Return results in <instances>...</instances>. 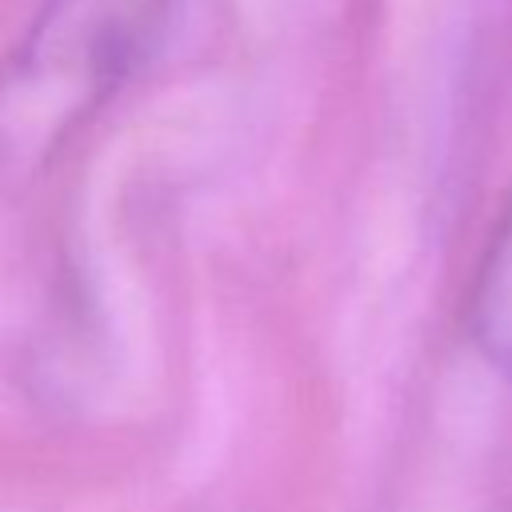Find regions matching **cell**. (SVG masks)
Masks as SVG:
<instances>
[{
  "label": "cell",
  "instance_id": "1",
  "mask_svg": "<svg viewBox=\"0 0 512 512\" xmlns=\"http://www.w3.org/2000/svg\"><path fill=\"white\" fill-rule=\"evenodd\" d=\"M164 0H52L0 72V160H48L148 52Z\"/></svg>",
  "mask_w": 512,
  "mask_h": 512
},
{
  "label": "cell",
  "instance_id": "2",
  "mask_svg": "<svg viewBox=\"0 0 512 512\" xmlns=\"http://www.w3.org/2000/svg\"><path fill=\"white\" fill-rule=\"evenodd\" d=\"M464 328L480 360L512 384V192L500 200L480 244L464 292Z\"/></svg>",
  "mask_w": 512,
  "mask_h": 512
}]
</instances>
